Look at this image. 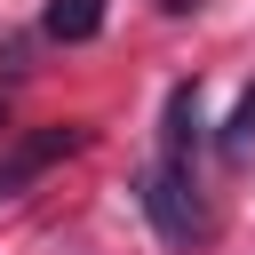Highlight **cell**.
Instances as JSON below:
<instances>
[{"instance_id": "cell-6", "label": "cell", "mask_w": 255, "mask_h": 255, "mask_svg": "<svg viewBox=\"0 0 255 255\" xmlns=\"http://www.w3.org/2000/svg\"><path fill=\"white\" fill-rule=\"evenodd\" d=\"M191 8H199V0H159V16H191Z\"/></svg>"}, {"instance_id": "cell-3", "label": "cell", "mask_w": 255, "mask_h": 255, "mask_svg": "<svg viewBox=\"0 0 255 255\" xmlns=\"http://www.w3.org/2000/svg\"><path fill=\"white\" fill-rule=\"evenodd\" d=\"M159 159H175V167L199 159V80H175V88H167V112H159Z\"/></svg>"}, {"instance_id": "cell-2", "label": "cell", "mask_w": 255, "mask_h": 255, "mask_svg": "<svg viewBox=\"0 0 255 255\" xmlns=\"http://www.w3.org/2000/svg\"><path fill=\"white\" fill-rule=\"evenodd\" d=\"M80 143H88V128H80V120H56V128H32V135H16V143L0 151V199H16L24 183H40V175H48L56 159H72Z\"/></svg>"}, {"instance_id": "cell-4", "label": "cell", "mask_w": 255, "mask_h": 255, "mask_svg": "<svg viewBox=\"0 0 255 255\" xmlns=\"http://www.w3.org/2000/svg\"><path fill=\"white\" fill-rule=\"evenodd\" d=\"M40 32L64 40V48H80V40L104 32V0H48V8H40Z\"/></svg>"}, {"instance_id": "cell-5", "label": "cell", "mask_w": 255, "mask_h": 255, "mask_svg": "<svg viewBox=\"0 0 255 255\" xmlns=\"http://www.w3.org/2000/svg\"><path fill=\"white\" fill-rule=\"evenodd\" d=\"M223 151H231V159H247V151H255V88L239 96V112H231V128H223Z\"/></svg>"}, {"instance_id": "cell-1", "label": "cell", "mask_w": 255, "mask_h": 255, "mask_svg": "<svg viewBox=\"0 0 255 255\" xmlns=\"http://www.w3.org/2000/svg\"><path fill=\"white\" fill-rule=\"evenodd\" d=\"M135 207L151 215V231L167 247H199L207 239V199H199V175L175 167V159H143L135 175Z\"/></svg>"}]
</instances>
